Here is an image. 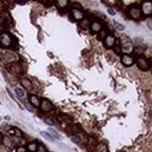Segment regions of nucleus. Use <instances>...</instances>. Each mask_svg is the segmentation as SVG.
I'll list each match as a JSON object with an SVG mask.
<instances>
[{"label": "nucleus", "instance_id": "obj_33", "mask_svg": "<svg viewBox=\"0 0 152 152\" xmlns=\"http://www.w3.org/2000/svg\"><path fill=\"white\" fill-rule=\"evenodd\" d=\"M107 12H109V14H111V15H114V14H116L114 9H112V8H109V9H107Z\"/></svg>", "mask_w": 152, "mask_h": 152}, {"label": "nucleus", "instance_id": "obj_29", "mask_svg": "<svg viewBox=\"0 0 152 152\" xmlns=\"http://www.w3.org/2000/svg\"><path fill=\"white\" fill-rule=\"evenodd\" d=\"M113 47H114V52H116L117 54H120V53H122V52H120V46H119V44L114 45Z\"/></svg>", "mask_w": 152, "mask_h": 152}, {"label": "nucleus", "instance_id": "obj_19", "mask_svg": "<svg viewBox=\"0 0 152 152\" xmlns=\"http://www.w3.org/2000/svg\"><path fill=\"white\" fill-rule=\"evenodd\" d=\"M15 94L18 96L19 99H24L25 98V92H24V90L20 87H15Z\"/></svg>", "mask_w": 152, "mask_h": 152}, {"label": "nucleus", "instance_id": "obj_14", "mask_svg": "<svg viewBox=\"0 0 152 152\" xmlns=\"http://www.w3.org/2000/svg\"><path fill=\"white\" fill-rule=\"evenodd\" d=\"M30 104H31V105H33V106H39V105H40L39 98L37 97V96H34V94L30 96Z\"/></svg>", "mask_w": 152, "mask_h": 152}, {"label": "nucleus", "instance_id": "obj_7", "mask_svg": "<svg viewBox=\"0 0 152 152\" xmlns=\"http://www.w3.org/2000/svg\"><path fill=\"white\" fill-rule=\"evenodd\" d=\"M9 70L12 71L13 73H15V74H20L22 72V67L20 64H18V61H15V63L9 64Z\"/></svg>", "mask_w": 152, "mask_h": 152}, {"label": "nucleus", "instance_id": "obj_13", "mask_svg": "<svg viewBox=\"0 0 152 152\" xmlns=\"http://www.w3.org/2000/svg\"><path fill=\"white\" fill-rule=\"evenodd\" d=\"M3 143L5 144V146H6V149L8 150V151H11V150L13 149V144H14V142H13L12 139L9 137H5L3 139Z\"/></svg>", "mask_w": 152, "mask_h": 152}, {"label": "nucleus", "instance_id": "obj_27", "mask_svg": "<svg viewBox=\"0 0 152 152\" xmlns=\"http://www.w3.org/2000/svg\"><path fill=\"white\" fill-rule=\"evenodd\" d=\"M71 140H72L73 143H76V144H80V143H81L80 138L77 137V136H72V137H71Z\"/></svg>", "mask_w": 152, "mask_h": 152}, {"label": "nucleus", "instance_id": "obj_20", "mask_svg": "<svg viewBox=\"0 0 152 152\" xmlns=\"http://www.w3.org/2000/svg\"><path fill=\"white\" fill-rule=\"evenodd\" d=\"M8 134H14V136H17V137H21L22 136V133H21V131L20 130H18V128H15V127H13V128H11L9 130V132H8Z\"/></svg>", "mask_w": 152, "mask_h": 152}, {"label": "nucleus", "instance_id": "obj_3", "mask_svg": "<svg viewBox=\"0 0 152 152\" xmlns=\"http://www.w3.org/2000/svg\"><path fill=\"white\" fill-rule=\"evenodd\" d=\"M122 47H123V51L125 52V54H127L128 52H131L133 50L131 40L126 36H122Z\"/></svg>", "mask_w": 152, "mask_h": 152}, {"label": "nucleus", "instance_id": "obj_10", "mask_svg": "<svg viewBox=\"0 0 152 152\" xmlns=\"http://www.w3.org/2000/svg\"><path fill=\"white\" fill-rule=\"evenodd\" d=\"M122 63L125 65V66H132L134 63V59L131 57L130 54H124L122 57Z\"/></svg>", "mask_w": 152, "mask_h": 152}, {"label": "nucleus", "instance_id": "obj_21", "mask_svg": "<svg viewBox=\"0 0 152 152\" xmlns=\"http://www.w3.org/2000/svg\"><path fill=\"white\" fill-rule=\"evenodd\" d=\"M40 134H41L44 138H46L47 140H50V142H53V137H52L51 134H50V132H46V131H41V132H40Z\"/></svg>", "mask_w": 152, "mask_h": 152}, {"label": "nucleus", "instance_id": "obj_9", "mask_svg": "<svg viewBox=\"0 0 152 152\" xmlns=\"http://www.w3.org/2000/svg\"><path fill=\"white\" fill-rule=\"evenodd\" d=\"M4 59L6 61H8L9 64H12V63H15L17 61V55L13 53V52H11V51H8V52H6L5 54H4Z\"/></svg>", "mask_w": 152, "mask_h": 152}, {"label": "nucleus", "instance_id": "obj_32", "mask_svg": "<svg viewBox=\"0 0 152 152\" xmlns=\"http://www.w3.org/2000/svg\"><path fill=\"white\" fill-rule=\"evenodd\" d=\"M15 3L19 4V5H25V4L27 3V0H17Z\"/></svg>", "mask_w": 152, "mask_h": 152}, {"label": "nucleus", "instance_id": "obj_25", "mask_svg": "<svg viewBox=\"0 0 152 152\" xmlns=\"http://www.w3.org/2000/svg\"><path fill=\"white\" fill-rule=\"evenodd\" d=\"M36 152H46V147L43 145V144H39V145L37 146Z\"/></svg>", "mask_w": 152, "mask_h": 152}, {"label": "nucleus", "instance_id": "obj_8", "mask_svg": "<svg viewBox=\"0 0 152 152\" xmlns=\"http://www.w3.org/2000/svg\"><path fill=\"white\" fill-rule=\"evenodd\" d=\"M104 41H105V46H106L107 49H112L113 46L116 45V38L113 36H106Z\"/></svg>", "mask_w": 152, "mask_h": 152}, {"label": "nucleus", "instance_id": "obj_26", "mask_svg": "<svg viewBox=\"0 0 152 152\" xmlns=\"http://www.w3.org/2000/svg\"><path fill=\"white\" fill-rule=\"evenodd\" d=\"M114 27H116L118 31H123L125 28V26L124 25H122V24H119L118 21H114Z\"/></svg>", "mask_w": 152, "mask_h": 152}, {"label": "nucleus", "instance_id": "obj_23", "mask_svg": "<svg viewBox=\"0 0 152 152\" xmlns=\"http://www.w3.org/2000/svg\"><path fill=\"white\" fill-rule=\"evenodd\" d=\"M49 132H51V133H52V136H53V137H55L57 139H61V136L58 133V132H57V131L54 130V128H52V127H51V128L49 130Z\"/></svg>", "mask_w": 152, "mask_h": 152}, {"label": "nucleus", "instance_id": "obj_30", "mask_svg": "<svg viewBox=\"0 0 152 152\" xmlns=\"http://www.w3.org/2000/svg\"><path fill=\"white\" fill-rule=\"evenodd\" d=\"M6 91H7V93H8V96H9V97H11V98H12L13 100H17V99H15V97H14V96H13V93H12V92H11V90H9L8 87H6Z\"/></svg>", "mask_w": 152, "mask_h": 152}, {"label": "nucleus", "instance_id": "obj_35", "mask_svg": "<svg viewBox=\"0 0 152 152\" xmlns=\"http://www.w3.org/2000/svg\"><path fill=\"white\" fill-rule=\"evenodd\" d=\"M0 12H3V3H0Z\"/></svg>", "mask_w": 152, "mask_h": 152}, {"label": "nucleus", "instance_id": "obj_34", "mask_svg": "<svg viewBox=\"0 0 152 152\" xmlns=\"http://www.w3.org/2000/svg\"><path fill=\"white\" fill-rule=\"evenodd\" d=\"M26 109H27V110H30L31 112H33V109L31 107V104H28V105H26Z\"/></svg>", "mask_w": 152, "mask_h": 152}, {"label": "nucleus", "instance_id": "obj_6", "mask_svg": "<svg viewBox=\"0 0 152 152\" xmlns=\"http://www.w3.org/2000/svg\"><path fill=\"white\" fill-rule=\"evenodd\" d=\"M71 14H72L73 18L76 19V20H78V21H80V20L84 19V12H83L80 8H72Z\"/></svg>", "mask_w": 152, "mask_h": 152}, {"label": "nucleus", "instance_id": "obj_36", "mask_svg": "<svg viewBox=\"0 0 152 152\" xmlns=\"http://www.w3.org/2000/svg\"><path fill=\"white\" fill-rule=\"evenodd\" d=\"M3 139H4V137H3V136H1V134H0V144L3 143Z\"/></svg>", "mask_w": 152, "mask_h": 152}, {"label": "nucleus", "instance_id": "obj_28", "mask_svg": "<svg viewBox=\"0 0 152 152\" xmlns=\"http://www.w3.org/2000/svg\"><path fill=\"white\" fill-rule=\"evenodd\" d=\"M44 122L46 123L47 125H54V122H53V119H51V118H44Z\"/></svg>", "mask_w": 152, "mask_h": 152}, {"label": "nucleus", "instance_id": "obj_11", "mask_svg": "<svg viewBox=\"0 0 152 152\" xmlns=\"http://www.w3.org/2000/svg\"><path fill=\"white\" fill-rule=\"evenodd\" d=\"M90 27H91L92 33H98V32H100V31H101L103 26H101V24H100V22H98V21H93V22H91V25H90Z\"/></svg>", "mask_w": 152, "mask_h": 152}, {"label": "nucleus", "instance_id": "obj_16", "mask_svg": "<svg viewBox=\"0 0 152 152\" xmlns=\"http://www.w3.org/2000/svg\"><path fill=\"white\" fill-rule=\"evenodd\" d=\"M96 152H107V146L105 144L100 143L96 146Z\"/></svg>", "mask_w": 152, "mask_h": 152}, {"label": "nucleus", "instance_id": "obj_12", "mask_svg": "<svg viewBox=\"0 0 152 152\" xmlns=\"http://www.w3.org/2000/svg\"><path fill=\"white\" fill-rule=\"evenodd\" d=\"M20 83H21V85L24 86L27 91H31L32 88H33V86H32V83H31V80H28L27 78H21V80H20Z\"/></svg>", "mask_w": 152, "mask_h": 152}, {"label": "nucleus", "instance_id": "obj_18", "mask_svg": "<svg viewBox=\"0 0 152 152\" xmlns=\"http://www.w3.org/2000/svg\"><path fill=\"white\" fill-rule=\"evenodd\" d=\"M68 0H58L57 1V6L59 7V8H65V7L68 6Z\"/></svg>", "mask_w": 152, "mask_h": 152}, {"label": "nucleus", "instance_id": "obj_24", "mask_svg": "<svg viewBox=\"0 0 152 152\" xmlns=\"http://www.w3.org/2000/svg\"><path fill=\"white\" fill-rule=\"evenodd\" d=\"M105 38H106V31H100V32H98V39L104 40Z\"/></svg>", "mask_w": 152, "mask_h": 152}, {"label": "nucleus", "instance_id": "obj_4", "mask_svg": "<svg viewBox=\"0 0 152 152\" xmlns=\"http://www.w3.org/2000/svg\"><path fill=\"white\" fill-rule=\"evenodd\" d=\"M39 106H40V109H41L43 112H50V111L53 110V104H52L50 100H47V99H43V100L40 101Z\"/></svg>", "mask_w": 152, "mask_h": 152}, {"label": "nucleus", "instance_id": "obj_22", "mask_svg": "<svg viewBox=\"0 0 152 152\" xmlns=\"http://www.w3.org/2000/svg\"><path fill=\"white\" fill-rule=\"evenodd\" d=\"M37 143H30L27 145V150L30 152H36V150H37Z\"/></svg>", "mask_w": 152, "mask_h": 152}, {"label": "nucleus", "instance_id": "obj_17", "mask_svg": "<svg viewBox=\"0 0 152 152\" xmlns=\"http://www.w3.org/2000/svg\"><path fill=\"white\" fill-rule=\"evenodd\" d=\"M80 27L81 28H88L90 27V25H91V22H90V20H88L87 18H84L83 20H80Z\"/></svg>", "mask_w": 152, "mask_h": 152}, {"label": "nucleus", "instance_id": "obj_31", "mask_svg": "<svg viewBox=\"0 0 152 152\" xmlns=\"http://www.w3.org/2000/svg\"><path fill=\"white\" fill-rule=\"evenodd\" d=\"M17 152H26V149L24 146H19V147H17Z\"/></svg>", "mask_w": 152, "mask_h": 152}, {"label": "nucleus", "instance_id": "obj_15", "mask_svg": "<svg viewBox=\"0 0 152 152\" xmlns=\"http://www.w3.org/2000/svg\"><path fill=\"white\" fill-rule=\"evenodd\" d=\"M143 7H144V8H142V12L146 13V14L151 13L152 7H151V4H150V3H144V4H143Z\"/></svg>", "mask_w": 152, "mask_h": 152}, {"label": "nucleus", "instance_id": "obj_2", "mask_svg": "<svg viewBox=\"0 0 152 152\" xmlns=\"http://www.w3.org/2000/svg\"><path fill=\"white\" fill-rule=\"evenodd\" d=\"M13 43H14V39H13L8 33L4 32V33L0 34V44H1L4 47H9V46H12Z\"/></svg>", "mask_w": 152, "mask_h": 152}, {"label": "nucleus", "instance_id": "obj_5", "mask_svg": "<svg viewBox=\"0 0 152 152\" xmlns=\"http://www.w3.org/2000/svg\"><path fill=\"white\" fill-rule=\"evenodd\" d=\"M137 64H138V67H139L140 70H143V71L149 70V63H147V60H146L144 57H138Z\"/></svg>", "mask_w": 152, "mask_h": 152}, {"label": "nucleus", "instance_id": "obj_1", "mask_svg": "<svg viewBox=\"0 0 152 152\" xmlns=\"http://www.w3.org/2000/svg\"><path fill=\"white\" fill-rule=\"evenodd\" d=\"M127 13L131 18L134 19V20H139V19L142 18V14H143L142 8H140L138 5H132L131 7H128Z\"/></svg>", "mask_w": 152, "mask_h": 152}]
</instances>
